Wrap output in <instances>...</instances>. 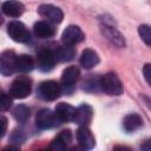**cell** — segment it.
<instances>
[{"label":"cell","mask_w":151,"mask_h":151,"mask_svg":"<svg viewBox=\"0 0 151 151\" xmlns=\"http://www.w3.org/2000/svg\"><path fill=\"white\" fill-rule=\"evenodd\" d=\"M100 90L109 96H120L123 93V84L114 72H109L99 79Z\"/></svg>","instance_id":"1"},{"label":"cell","mask_w":151,"mask_h":151,"mask_svg":"<svg viewBox=\"0 0 151 151\" xmlns=\"http://www.w3.org/2000/svg\"><path fill=\"white\" fill-rule=\"evenodd\" d=\"M31 90H32V80L28 77L20 76L18 78H15L13 80V83L11 84L8 93L13 98L22 99V98H26L31 93Z\"/></svg>","instance_id":"2"},{"label":"cell","mask_w":151,"mask_h":151,"mask_svg":"<svg viewBox=\"0 0 151 151\" xmlns=\"http://www.w3.org/2000/svg\"><path fill=\"white\" fill-rule=\"evenodd\" d=\"M61 86L59 83L54 81V80H46L39 84L37 93L39 96V98H41L42 100H47V101H52L55 100L60 93H61Z\"/></svg>","instance_id":"3"},{"label":"cell","mask_w":151,"mask_h":151,"mask_svg":"<svg viewBox=\"0 0 151 151\" xmlns=\"http://www.w3.org/2000/svg\"><path fill=\"white\" fill-rule=\"evenodd\" d=\"M55 61V51L47 47H42L37 52V65L42 72H50L54 67Z\"/></svg>","instance_id":"4"},{"label":"cell","mask_w":151,"mask_h":151,"mask_svg":"<svg viewBox=\"0 0 151 151\" xmlns=\"http://www.w3.org/2000/svg\"><path fill=\"white\" fill-rule=\"evenodd\" d=\"M7 33L8 35L17 42H28L31 40V33L27 29V27L20 22V21H11L7 26Z\"/></svg>","instance_id":"5"},{"label":"cell","mask_w":151,"mask_h":151,"mask_svg":"<svg viewBox=\"0 0 151 151\" xmlns=\"http://www.w3.org/2000/svg\"><path fill=\"white\" fill-rule=\"evenodd\" d=\"M100 31H101V34L112 44L114 45L116 47H125L126 42H125V39L123 37V34L114 27L112 26L111 24H109L107 21H103L100 24Z\"/></svg>","instance_id":"6"},{"label":"cell","mask_w":151,"mask_h":151,"mask_svg":"<svg viewBox=\"0 0 151 151\" xmlns=\"http://www.w3.org/2000/svg\"><path fill=\"white\" fill-rule=\"evenodd\" d=\"M58 124H60L55 112H52L48 109H42L37 113L35 117V125L40 129V130H47V129H52L54 126H57Z\"/></svg>","instance_id":"7"},{"label":"cell","mask_w":151,"mask_h":151,"mask_svg":"<svg viewBox=\"0 0 151 151\" xmlns=\"http://www.w3.org/2000/svg\"><path fill=\"white\" fill-rule=\"evenodd\" d=\"M78 79H79V68L76 66L66 67L61 76V81H60L61 90L66 93H71L74 90Z\"/></svg>","instance_id":"8"},{"label":"cell","mask_w":151,"mask_h":151,"mask_svg":"<svg viewBox=\"0 0 151 151\" xmlns=\"http://www.w3.org/2000/svg\"><path fill=\"white\" fill-rule=\"evenodd\" d=\"M85 38L84 32L81 31L80 27L76 26V25H70L65 28V31L63 32L61 35V41L65 45H71L74 46L79 42H81Z\"/></svg>","instance_id":"9"},{"label":"cell","mask_w":151,"mask_h":151,"mask_svg":"<svg viewBox=\"0 0 151 151\" xmlns=\"http://www.w3.org/2000/svg\"><path fill=\"white\" fill-rule=\"evenodd\" d=\"M38 12H39V14L42 18H45L46 20H48L50 22H53V24L61 22L63 21V18H64L63 11L59 7L53 6V5H50V4L40 5L39 8H38Z\"/></svg>","instance_id":"10"},{"label":"cell","mask_w":151,"mask_h":151,"mask_svg":"<svg viewBox=\"0 0 151 151\" xmlns=\"http://www.w3.org/2000/svg\"><path fill=\"white\" fill-rule=\"evenodd\" d=\"M15 59L17 55L13 51H5L0 55V72L2 76L8 77L17 72L15 68Z\"/></svg>","instance_id":"11"},{"label":"cell","mask_w":151,"mask_h":151,"mask_svg":"<svg viewBox=\"0 0 151 151\" xmlns=\"http://www.w3.org/2000/svg\"><path fill=\"white\" fill-rule=\"evenodd\" d=\"M77 142L83 150H90L96 145V139L87 126H79L77 130Z\"/></svg>","instance_id":"12"},{"label":"cell","mask_w":151,"mask_h":151,"mask_svg":"<svg viewBox=\"0 0 151 151\" xmlns=\"http://www.w3.org/2000/svg\"><path fill=\"white\" fill-rule=\"evenodd\" d=\"M33 32H34L35 37H38V38L47 39V38H52L54 35L55 28L53 27L52 22H50L48 20H40L34 24Z\"/></svg>","instance_id":"13"},{"label":"cell","mask_w":151,"mask_h":151,"mask_svg":"<svg viewBox=\"0 0 151 151\" xmlns=\"http://www.w3.org/2000/svg\"><path fill=\"white\" fill-rule=\"evenodd\" d=\"M92 116H93L92 107L87 104H83L76 109V116L73 122H76L80 126H87L92 119Z\"/></svg>","instance_id":"14"},{"label":"cell","mask_w":151,"mask_h":151,"mask_svg":"<svg viewBox=\"0 0 151 151\" xmlns=\"http://www.w3.org/2000/svg\"><path fill=\"white\" fill-rule=\"evenodd\" d=\"M58 119L60 123H65V122H73L74 120V116H76V109L73 106H71L70 104L66 103H59L55 106L54 110Z\"/></svg>","instance_id":"15"},{"label":"cell","mask_w":151,"mask_h":151,"mask_svg":"<svg viewBox=\"0 0 151 151\" xmlns=\"http://www.w3.org/2000/svg\"><path fill=\"white\" fill-rule=\"evenodd\" d=\"M1 9H2L4 14H6V15L12 17V18H18V17H20L24 13L25 6L20 1H17V0H7V1H5L2 4Z\"/></svg>","instance_id":"16"},{"label":"cell","mask_w":151,"mask_h":151,"mask_svg":"<svg viewBox=\"0 0 151 151\" xmlns=\"http://www.w3.org/2000/svg\"><path fill=\"white\" fill-rule=\"evenodd\" d=\"M71 142H72V133H71V131L70 130H64L52 140L51 149L58 150V151L66 150L70 146Z\"/></svg>","instance_id":"17"},{"label":"cell","mask_w":151,"mask_h":151,"mask_svg":"<svg viewBox=\"0 0 151 151\" xmlns=\"http://www.w3.org/2000/svg\"><path fill=\"white\" fill-rule=\"evenodd\" d=\"M98 63H99V57L96 51L91 48H86L83 51L81 57H80V65L84 68L86 70L93 68L96 65H98Z\"/></svg>","instance_id":"18"},{"label":"cell","mask_w":151,"mask_h":151,"mask_svg":"<svg viewBox=\"0 0 151 151\" xmlns=\"http://www.w3.org/2000/svg\"><path fill=\"white\" fill-rule=\"evenodd\" d=\"M142 125H143V120L140 116L137 113H130L125 116V118L123 119V127L126 132H134L139 127H142Z\"/></svg>","instance_id":"19"},{"label":"cell","mask_w":151,"mask_h":151,"mask_svg":"<svg viewBox=\"0 0 151 151\" xmlns=\"http://www.w3.org/2000/svg\"><path fill=\"white\" fill-rule=\"evenodd\" d=\"M33 67H34V61H33V59L29 55H27V54L17 55V59H15V68H17V72L26 73V72L32 71Z\"/></svg>","instance_id":"20"},{"label":"cell","mask_w":151,"mask_h":151,"mask_svg":"<svg viewBox=\"0 0 151 151\" xmlns=\"http://www.w3.org/2000/svg\"><path fill=\"white\" fill-rule=\"evenodd\" d=\"M55 55H57L58 61H61V63L71 61L76 55V50L73 46L64 44L63 46H60L55 50Z\"/></svg>","instance_id":"21"},{"label":"cell","mask_w":151,"mask_h":151,"mask_svg":"<svg viewBox=\"0 0 151 151\" xmlns=\"http://www.w3.org/2000/svg\"><path fill=\"white\" fill-rule=\"evenodd\" d=\"M31 110L24 104H19L13 109V117L18 123H26L29 118Z\"/></svg>","instance_id":"22"},{"label":"cell","mask_w":151,"mask_h":151,"mask_svg":"<svg viewBox=\"0 0 151 151\" xmlns=\"http://www.w3.org/2000/svg\"><path fill=\"white\" fill-rule=\"evenodd\" d=\"M138 34H139L140 39L149 47H151V26H149V25H140L138 27Z\"/></svg>","instance_id":"23"},{"label":"cell","mask_w":151,"mask_h":151,"mask_svg":"<svg viewBox=\"0 0 151 151\" xmlns=\"http://www.w3.org/2000/svg\"><path fill=\"white\" fill-rule=\"evenodd\" d=\"M99 79L100 78H90L84 83V90L86 91H98L100 90V84H99Z\"/></svg>","instance_id":"24"},{"label":"cell","mask_w":151,"mask_h":151,"mask_svg":"<svg viewBox=\"0 0 151 151\" xmlns=\"http://www.w3.org/2000/svg\"><path fill=\"white\" fill-rule=\"evenodd\" d=\"M11 94L8 93H1V99H0V107H1V111H6L11 107L12 105V99H11Z\"/></svg>","instance_id":"25"},{"label":"cell","mask_w":151,"mask_h":151,"mask_svg":"<svg viewBox=\"0 0 151 151\" xmlns=\"http://www.w3.org/2000/svg\"><path fill=\"white\" fill-rule=\"evenodd\" d=\"M25 140V133L21 130H14L11 134V142L14 144H19L22 143Z\"/></svg>","instance_id":"26"},{"label":"cell","mask_w":151,"mask_h":151,"mask_svg":"<svg viewBox=\"0 0 151 151\" xmlns=\"http://www.w3.org/2000/svg\"><path fill=\"white\" fill-rule=\"evenodd\" d=\"M143 76H144L146 83L151 86V63L144 65V67H143Z\"/></svg>","instance_id":"27"},{"label":"cell","mask_w":151,"mask_h":151,"mask_svg":"<svg viewBox=\"0 0 151 151\" xmlns=\"http://www.w3.org/2000/svg\"><path fill=\"white\" fill-rule=\"evenodd\" d=\"M0 122H1V126H2V129H1V137H4L5 133H6V130H7V119H6V117L1 116Z\"/></svg>","instance_id":"28"},{"label":"cell","mask_w":151,"mask_h":151,"mask_svg":"<svg viewBox=\"0 0 151 151\" xmlns=\"http://www.w3.org/2000/svg\"><path fill=\"white\" fill-rule=\"evenodd\" d=\"M140 149L144 151H151V138L144 140V143L140 144Z\"/></svg>","instance_id":"29"}]
</instances>
